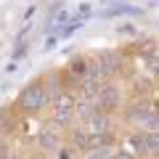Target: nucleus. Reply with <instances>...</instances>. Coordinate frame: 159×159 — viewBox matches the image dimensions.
Returning <instances> with one entry per match:
<instances>
[{"label": "nucleus", "instance_id": "7ed1b4c3", "mask_svg": "<svg viewBox=\"0 0 159 159\" xmlns=\"http://www.w3.org/2000/svg\"><path fill=\"white\" fill-rule=\"evenodd\" d=\"M122 103V90L114 80H101V85L93 93V109L103 114H114Z\"/></svg>", "mask_w": 159, "mask_h": 159}, {"label": "nucleus", "instance_id": "1a4fd4ad", "mask_svg": "<svg viewBox=\"0 0 159 159\" xmlns=\"http://www.w3.org/2000/svg\"><path fill=\"white\" fill-rule=\"evenodd\" d=\"M56 154H58L56 159H80V151H77V148H72L69 143H66V146H58Z\"/></svg>", "mask_w": 159, "mask_h": 159}, {"label": "nucleus", "instance_id": "0eeeda50", "mask_svg": "<svg viewBox=\"0 0 159 159\" xmlns=\"http://www.w3.org/2000/svg\"><path fill=\"white\" fill-rule=\"evenodd\" d=\"M96 64H98V69H101L103 80H111V77H117L119 69H122V53H111V51L98 53Z\"/></svg>", "mask_w": 159, "mask_h": 159}, {"label": "nucleus", "instance_id": "ddd939ff", "mask_svg": "<svg viewBox=\"0 0 159 159\" xmlns=\"http://www.w3.org/2000/svg\"><path fill=\"white\" fill-rule=\"evenodd\" d=\"M21 159H40L37 154H29V157H21Z\"/></svg>", "mask_w": 159, "mask_h": 159}, {"label": "nucleus", "instance_id": "9d476101", "mask_svg": "<svg viewBox=\"0 0 159 159\" xmlns=\"http://www.w3.org/2000/svg\"><path fill=\"white\" fill-rule=\"evenodd\" d=\"M111 159H138V157L127 146H119V148H114V151H111Z\"/></svg>", "mask_w": 159, "mask_h": 159}, {"label": "nucleus", "instance_id": "f8f14e48", "mask_svg": "<svg viewBox=\"0 0 159 159\" xmlns=\"http://www.w3.org/2000/svg\"><path fill=\"white\" fill-rule=\"evenodd\" d=\"M77 27H82V21H72V24H66V29H64V34H72Z\"/></svg>", "mask_w": 159, "mask_h": 159}, {"label": "nucleus", "instance_id": "20e7f679", "mask_svg": "<svg viewBox=\"0 0 159 159\" xmlns=\"http://www.w3.org/2000/svg\"><path fill=\"white\" fill-rule=\"evenodd\" d=\"M125 119L138 125V127H143V130H157V106L143 101V98H138V101H133L127 106Z\"/></svg>", "mask_w": 159, "mask_h": 159}, {"label": "nucleus", "instance_id": "423d86ee", "mask_svg": "<svg viewBox=\"0 0 159 159\" xmlns=\"http://www.w3.org/2000/svg\"><path fill=\"white\" fill-rule=\"evenodd\" d=\"M61 143H64L61 127H56V125H48V127H43V130L37 133V148L43 154H56Z\"/></svg>", "mask_w": 159, "mask_h": 159}, {"label": "nucleus", "instance_id": "9b49d317", "mask_svg": "<svg viewBox=\"0 0 159 159\" xmlns=\"http://www.w3.org/2000/svg\"><path fill=\"white\" fill-rule=\"evenodd\" d=\"M8 154H11V148H8V141L3 135H0V159H6Z\"/></svg>", "mask_w": 159, "mask_h": 159}, {"label": "nucleus", "instance_id": "f257e3e1", "mask_svg": "<svg viewBox=\"0 0 159 159\" xmlns=\"http://www.w3.org/2000/svg\"><path fill=\"white\" fill-rule=\"evenodd\" d=\"M45 106H48V96H45V85H43V80H32V82L19 93V98H16L19 114H27V117L40 114Z\"/></svg>", "mask_w": 159, "mask_h": 159}, {"label": "nucleus", "instance_id": "f03ea898", "mask_svg": "<svg viewBox=\"0 0 159 159\" xmlns=\"http://www.w3.org/2000/svg\"><path fill=\"white\" fill-rule=\"evenodd\" d=\"M125 146L138 159H151L159 151V135H157V130H143V127H138L135 133H130L125 138Z\"/></svg>", "mask_w": 159, "mask_h": 159}, {"label": "nucleus", "instance_id": "4468645a", "mask_svg": "<svg viewBox=\"0 0 159 159\" xmlns=\"http://www.w3.org/2000/svg\"><path fill=\"white\" fill-rule=\"evenodd\" d=\"M109 159H111V157H109Z\"/></svg>", "mask_w": 159, "mask_h": 159}, {"label": "nucleus", "instance_id": "39448f33", "mask_svg": "<svg viewBox=\"0 0 159 159\" xmlns=\"http://www.w3.org/2000/svg\"><path fill=\"white\" fill-rule=\"evenodd\" d=\"M72 122H74V96H72V90H64L61 96L53 101L51 125H56V127H61V130H66Z\"/></svg>", "mask_w": 159, "mask_h": 159}, {"label": "nucleus", "instance_id": "6e6552de", "mask_svg": "<svg viewBox=\"0 0 159 159\" xmlns=\"http://www.w3.org/2000/svg\"><path fill=\"white\" fill-rule=\"evenodd\" d=\"M66 143L72 148H77V151H85L88 146H90V133H88L85 125H80V127H72L66 135Z\"/></svg>", "mask_w": 159, "mask_h": 159}]
</instances>
